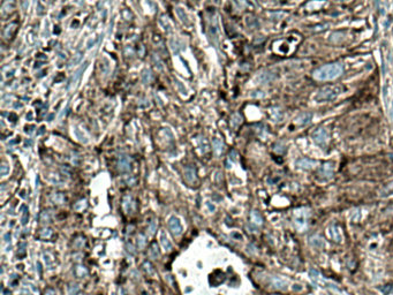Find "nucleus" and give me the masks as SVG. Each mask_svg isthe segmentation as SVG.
<instances>
[{
    "mask_svg": "<svg viewBox=\"0 0 393 295\" xmlns=\"http://www.w3.org/2000/svg\"><path fill=\"white\" fill-rule=\"evenodd\" d=\"M342 74V66L340 64L324 65L314 72V79L318 81H330L339 77Z\"/></svg>",
    "mask_w": 393,
    "mask_h": 295,
    "instance_id": "nucleus-1",
    "label": "nucleus"
},
{
    "mask_svg": "<svg viewBox=\"0 0 393 295\" xmlns=\"http://www.w3.org/2000/svg\"><path fill=\"white\" fill-rule=\"evenodd\" d=\"M342 92V87L341 85H327L324 87L322 89H319L316 95H315V99L318 103H323V102H327L331 100L333 98H336L338 95Z\"/></svg>",
    "mask_w": 393,
    "mask_h": 295,
    "instance_id": "nucleus-2",
    "label": "nucleus"
},
{
    "mask_svg": "<svg viewBox=\"0 0 393 295\" xmlns=\"http://www.w3.org/2000/svg\"><path fill=\"white\" fill-rule=\"evenodd\" d=\"M168 228L171 231V233L174 235V236H180L183 232V227H182V224L180 221V219L175 217V216H172L170 219H168Z\"/></svg>",
    "mask_w": 393,
    "mask_h": 295,
    "instance_id": "nucleus-3",
    "label": "nucleus"
},
{
    "mask_svg": "<svg viewBox=\"0 0 393 295\" xmlns=\"http://www.w3.org/2000/svg\"><path fill=\"white\" fill-rule=\"evenodd\" d=\"M118 168L121 173H128L132 170V163L128 156H121L118 160Z\"/></svg>",
    "mask_w": 393,
    "mask_h": 295,
    "instance_id": "nucleus-4",
    "label": "nucleus"
},
{
    "mask_svg": "<svg viewBox=\"0 0 393 295\" xmlns=\"http://www.w3.org/2000/svg\"><path fill=\"white\" fill-rule=\"evenodd\" d=\"M122 208H123L125 212L128 213V215L133 212V210H134V200H133L132 195L127 194V195L123 196V198H122Z\"/></svg>",
    "mask_w": 393,
    "mask_h": 295,
    "instance_id": "nucleus-5",
    "label": "nucleus"
},
{
    "mask_svg": "<svg viewBox=\"0 0 393 295\" xmlns=\"http://www.w3.org/2000/svg\"><path fill=\"white\" fill-rule=\"evenodd\" d=\"M170 46H171V50H172L173 54H178L180 51L186 49V44L182 40L178 39V38H171L170 39Z\"/></svg>",
    "mask_w": 393,
    "mask_h": 295,
    "instance_id": "nucleus-6",
    "label": "nucleus"
},
{
    "mask_svg": "<svg viewBox=\"0 0 393 295\" xmlns=\"http://www.w3.org/2000/svg\"><path fill=\"white\" fill-rule=\"evenodd\" d=\"M21 295H35L38 294V288L31 282H23V287L20 291Z\"/></svg>",
    "mask_w": 393,
    "mask_h": 295,
    "instance_id": "nucleus-7",
    "label": "nucleus"
},
{
    "mask_svg": "<svg viewBox=\"0 0 393 295\" xmlns=\"http://www.w3.org/2000/svg\"><path fill=\"white\" fill-rule=\"evenodd\" d=\"M185 179L190 185L196 182V179H197L196 178V168L194 166H187L185 168Z\"/></svg>",
    "mask_w": 393,
    "mask_h": 295,
    "instance_id": "nucleus-8",
    "label": "nucleus"
},
{
    "mask_svg": "<svg viewBox=\"0 0 393 295\" xmlns=\"http://www.w3.org/2000/svg\"><path fill=\"white\" fill-rule=\"evenodd\" d=\"M53 220V211L50 210V209H46V210H43L39 215V221H41L43 225H47V224H51Z\"/></svg>",
    "mask_w": 393,
    "mask_h": 295,
    "instance_id": "nucleus-9",
    "label": "nucleus"
},
{
    "mask_svg": "<svg viewBox=\"0 0 393 295\" xmlns=\"http://www.w3.org/2000/svg\"><path fill=\"white\" fill-rule=\"evenodd\" d=\"M73 272H74V276H75L77 279H83V278H87V277H88V274H89V271H88V269L85 268L84 265H82V264H77V265L74 268Z\"/></svg>",
    "mask_w": 393,
    "mask_h": 295,
    "instance_id": "nucleus-10",
    "label": "nucleus"
},
{
    "mask_svg": "<svg viewBox=\"0 0 393 295\" xmlns=\"http://www.w3.org/2000/svg\"><path fill=\"white\" fill-rule=\"evenodd\" d=\"M88 67V62H84L83 64V66H82L81 68H79L76 72H75V74L73 75V77L70 79V81H69V88L70 87H75L76 85V83H77V81L80 80V77H81V75H82V73L85 70V68Z\"/></svg>",
    "mask_w": 393,
    "mask_h": 295,
    "instance_id": "nucleus-11",
    "label": "nucleus"
},
{
    "mask_svg": "<svg viewBox=\"0 0 393 295\" xmlns=\"http://www.w3.org/2000/svg\"><path fill=\"white\" fill-rule=\"evenodd\" d=\"M50 201L52 202L53 204H57V205H61L66 202V196L64 193H52L50 195Z\"/></svg>",
    "mask_w": 393,
    "mask_h": 295,
    "instance_id": "nucleus-12",
    "label": "nucleus"
},
{
    "mask_svg": "<svg viewBox=\"0 0 393 295\" xmlns=\"http://www.w3.org/2000/svg\"><path fill=\"white\" fill-rule=\"evenodd\" d=\"M160 243H162L163 248L166 251H171L172 248H173V244H172V242L170 241V239H168L167 234L165 233V231L160 232Z\"/></svg>",
    "mask_w": 393,
    "mask_h": 295,
    "instance_id": "nucleus-13",
    "label": "nucleus"
},
{
    "mask_svg": "<svg viewBox=\"0 0 393 295\" xmlns=\"http://www.w3.org/2000/svg\"><path fill=\"white\" fill-rule=\"evenodd\" d=\"M270 282H271L272 287H274L277 289H286L287 288V281L279 278V277H272Z\"/></svg>",
    "mask_w": 393,
    "mask_h": 295,
    "instance_id": "nucleus-14",
    "label": "nucleus"
},
{
    "mask_svg": "<svg viewBox=\"0 0 393 295\" xmlns=\"http://www.w3.org/2000/svg\"><path fill=\"white\" fill-rule=\"evenodd\" d=\"M149 256L151 259H158L160 257V249L157 244V242H152L149 248Z\"/></svg>",
    "mask_w": 393,
    "mask_h": 295,
    "instance_id": "nucleus-15",
    "label": "nucleus"
},
{
    "mask_svg": "<svg viewBox=\"0 0 393 295\" xmlns=\"http://www.w3.org/2000/svg\"><path fill=\"white\" fill-rule=\"evenodd\" d=\"M212 148H213V151H215L216 156H220L224 152V143L219 138H213L212 140Z\"/></svg>",
    "mask_w": 393,
    "mask_h": 295,
    "instance_id": "nucleus-16",
    "label": "nucleus"
},
{
    "mask_svg": "<svg viewBox=\"0 0 393 295\" xmlns=\"http://www.w3.org/2000/svg\"><path fill=\"white\" fill-rule=\"evenodd\" d=\"M52 235H53V229L50 227L42 228L39 233H38V238L42 240H49V239L52 238Z\"/></svg>",
    "mask_w": 393,
    "mask_h": 295,
    "instance_id": "nucleus-17",
    "label": "nucleus"
},
{
    "mask_svg": "<svg viewBox=\"0 0 393 295\" xmlns=\"http://www.w3.org/2000/svg\"><path fill=\"white\" fill-rule=\"evenodd\" d=\"M217 30H218V28H217V20L216 19H213L212 21H211V23H210V27H209V35H210V37H211V39H213L215 42H217Z\"/></svg>",
    "mask_w": 393,
    "mask_h": 295,
    "instance_id": "nucleus-18",
    "label": "nucleus"
},
{
    "mask_svg": "<svg viewBox=\"0 0 393 295\" xmlns=\"http://www.w3.org/2000/svg\"><path fill=\"white\" fill-rule=\"evenodd\" d=\"M49 181L54 186H61V185L65 183V179L61 178V175L59 174H50L49 175Z\"/></svg>",
    "mask_w": 393,
    "mask_h": 295,
    "instance_id": "nucleus-19",
    "label": "nucleus"
},
{
    "mask_svg": "<svg viewBox=\"0 0 393 295\" xmlns=\"http://www.w3.org/2000/svg\"><path fill=\"white\" fill-rule=\"evenodd\" d=\"M67 292L69 295H79L81 292V287L76 282H70V284H68Z\"/></svg>",
    "mask_w": 393,
    "mask_h": 295,
    "instance_id": "nucleus-20",
    "label": "nucleus"
},
{
    "mask_svg": "<svg viewBox=\"0 0 393 295\" xmlns=\"http://www.w3.org/2000/svg\"><path fill=\"white\" fill-rule=\"evenodd\" d=\"M250 218H251V221H253V224H255V225H257V226H261V225L263 224V217H262V216H261V213H259L258 211H256V210L251 211V213H250Z\"/></svg>",
    "mask_w": 393,
    "mask_h": 295,
    "instance_id": "nucleus-21",
    "label": "nucleus"
},
{
    "mask_svg": "<svg viewBox=\"0 0 393 295\" xmlns=\"http://www.w3.org/2000/svg\"><path fill=\"white\" fill-rule=\"evenodd\" d=\"M73 133H74L75 137H76L80 142H82V143H88V138H87V136L83 134V132L80 130L77 127H74V128H73Z\"/></svg>",
    "mask_w": 393,
    "mask_h": 295,
    "instance_id": "nucleus-22",
    "label": "nucleus"
},
{
    "mask_svg": "<svg viewBox=\"0 0 393 295\" xmlns=\"http://www.w3.org/2000/svg\"><path fill=\"white\" fill-rule=\"evenodd\" d=\"M85 238L84 236H82V235H80V236H77V238H75L74 239V242H73V246H74V248H76V249H82L84 246H85Z\"/></svg>",
    "mask_w": 393,
    "mask_h": 295,
    "instance_id": "nucleus-23",
    "label": "nucleus"
},
{
    "mask_svg": "<svg viewBox=\"0 0 393 295\" xmlns=\"http://www.w3.org/2000/svg\"><path fill=\"white\" fill-rule=\"evenodd\" d=\"M136 242H137V248L140 250H143L145 248V246H147V238H145V235L144 234H138Z\"/></svg>",
    "mask_w": 393,
    "mask_h": 295,
    "instance_id": "nucleus-24",
    "label": "nucleus"
},
{
    "mask_svg": "<svg viewBox=\"0 0 393 295\" xmlns=\"http://www.w3.org/2000/svg\"><path fill=\"white\" fill-rule=\"evenodd\" d=\"M298 165L302 168H311L312 166L316 165V163L310 160V159H301V160L298 161Z\"/></svg>",
    "mask_w": 393,
    "mask_h": 295,
    "instance_id": "nucleus-25",
    "label": "nucleus"
},
{
    "mask_svg": "<svg viewBox=\"0 0 393 295\" xmlns=\"http://www.w3.org/2000/svg\"><path fill=\"white\" fill-rule=\"evenodd\" d=\"M175 11H176L178 16H179V19L181 20V22H183V23L188 24V23H189V21H188V16H187V14L185 13V11H183L182 8H180V7H176Z\"/></svg>",
    "mask_w": 393,
    "mask_h": 295,
    "instance_id": "nucleus-26",
    "label": "nucleus"
},
{
    "mask_svg": "<svg viewBox=\"0 0 393 295\" xmlns=\"http://www.w3.org/2000/svg\"><path fill=\"white\" fill-rule=\"evenodd\" d=\"M141 79H142V82H143L144 84H148V83H150V81H151V79H152L151 70H150V69H144V70L142 72Z\"/></svg>",
    "mask_w": 393,
    "mask_h": 295,
    "instance_id": "nucleus-27",
    "label": "nucleus"
},
{
    "mask_svg": "<svg viewBox=\"0 0 393 295\" xmlns=\"http://www.w3.org/2000/svg\"><path fill=\"white\" fill-rule=\"evenodd\" d=\"M314 137H315L316 141H318L319 143H322V142H324L326 138H327V135H326V133L323 129H319V130H317L314 134Z\"/></svg>",
    "mask_w": 393,
    "mask_h": 295,
    "instance_id": "nucleus-28",
    "label": "nucleus"
},
{
    "mask_svg": "<svg viewBox=\"0 0 393 295\" xmlns=\"http://www.w3.org/2000/svg\"><path fill=\"white\" fill-rule=\"evenodd\" d=\"M21 211H22V217H21V223L22 225H27L28 220H29V210L26 205L21 206Z\"/></svg>",
    "mask_w": 393,
    "mask_h": 295,
    "instance_id": "nucleus-29",
    "label": "nucleus"
},
{
    "mask_svg": "<svg viewBox=\"0 0 393 295\" xmlns=\"http://www.w3.org/2000/svg\"><path fill=\"white\" fill-rule=\"evenodd\" d=\"M43 258H44L45 265H46L49 269H52L53 264H54V259L52 258V256L50 255L49 253H44V254H43Z\"/></svg>",
    "mask_w": 393,
    "mask_h": 295,
    "instance_id": "nucleus-30",
    "label": "nucleus"
},
{
    "mask_svg": "<svg viewBox=\"0 0 393 295\" xmlns=\"http://www.w3.org/2000/svg\"><path fill=\"white\" fill-rule=\"evenodd\" d=\"M198 144H200V148H201V150H202L203 153H205V152L209 151L210 145H209V142H208V140H206L205 137H201V138L198 140Z\"/></svg>",
    "mask_w": 393,
    "mask_h": 295,
    "instance_id": "nucleus-31",
    "label": "nucleus"
},
{
    "mask_svg": "<svg viewBox=\"0 0 393 295\" xmlns=\"http://www.w3.org/2000/svg\"><path fill=\"white\" fill-rule=\"evenodd\" d=\"M87 206H88L87 200H85V198H84V200H80L79 202L75 203V205H74V210H76V211H83L84 209H87Z\"/></svg>",
    "mask_w": 393,
    "mask_h": 295,
    "instance_id": "nucleus-32",
    "label": "nucleus"
},
{
    "mask_svg": "<svg viewBox=\"0 0 393 295\" xmlns=\"http://www.w3.org/2000/svg\"><path fill=\"white\" fill-rule=\"evenodd\" d=\"M157 231V220L156 219H152L150 221L149 226H148V235L149 236H152L155 234V232Z\"/></svg>",
    "mask_w": 393,
    "mask_h": 295,
    "instance_id": "nucleus-33",
    "label": "nucleus"
},
{
    "mask_svg": "<svg viewBox=\"0 0 393 295\" xmlns=\"http://www.w3.org/2000/svg\"><path fill=\"white\" fill-rule=\"evenodd\" d=\"M310 243H311L312 246H315V247H322L323 246V241H322V239L318 236V235H314V236H311L310 238Z\"/></svg>",
    "mask_w": 393,
    "mask_h": 295,
    "instance_id": "nucleus-34",
    "label": "nucleus"
},
{
    "mask_svg": "<svg viewBox=\"0 0 393 295\" xmlns=\"http://www.w3.org/2000/svg\"><path fill=\"white\" fill-rule=\"evenodd\" d=\"M82 52H79V53H76L75 55H74V58L70 60V62H69V67H73V66H75V65H77L80 61H81V59H82Z\"/></svg>",
    "mask_w": 393,
    "mask_h": 295,
    "instance_id": "nucleus-35",
    "label": "nucleus"
},
{
    "mask_svg": "<svg viewBox=\"0 0 393 295\" xmlns=\"http://www.w3.org/2000/svg\"><path fill=\"white\" fill-rule=\"evenodd\" d=\"M159 22H160V24H162V27H163V29L165 30V31H171V23L168 22L167 17L163 16V17L160 19Z\"/></svg>",
    "mask_w": 393,
    "mask_h": 295,
    "instance_id": "nucleus-36",
    "label": "nucleus"
},
{
    "mask_svg": "<svg viewBox=\"0 0 393 295\" xmlns=\"http://www.w3.org/2000/svg\"><path fill=\"white\" fill-rule=\"evenodd\" d=\"M26 248H27V243L26 242H21L20 244H19V250H17V256L19 257H23V256L26 255Z\"/></svg>",
    "mask_w": 393,
    "mask_h": 295,
    "instance_id": "nucleus-37",
    "label": "nucleus"
},
{
    "mask_svg": "<svg viewBox=\"0 0 393 295\" xmlns=\"http://www.w3.org/2000/svg\"><path fill=\"white\" fill-rule=\"evenodd\" d=\"M174 83H175V85H176V88H178V90H179V92L181 95H187V90H186V88H185V85L180 82V81H178V80H174Z\"/></svg>",
    "mask_w": 393,
    "mask_h": 295,
    "instance_id": "nucleus-38",
    "label": "nucleus"
},
{
    "mask_svg": "<svg viewBox=\"0 0 393 295\" xmlns=\"http://www.w3.org/2000/svg\"><path fill=\"white\" fill-rule=\"evenodd\" d=\"M8 173H9V166L6 163H2L1 166H0V175L1 176H6Z\"/></svg>",
    "mask_w": 393,
    "mask_h": 295,
    "instance_id": "nucleus-39",
    "label": "nucleus"
},
{
    "mask_svg": "<svg viewBox=\"0 0 393 295\" xmlns=\"http://www.w3.org/2000/svg\"><path fill=\"white\" fill-rule=\"evenodd\" d=\"M239 123H241V117L236 113V114H234L233 117H232V120H231V125L233 126V127H238V125Z\"/></svg>",
    "mask_w": 393,
    "mask_h": 295,
    "instance_id": "nucleus-40",
    "label": "nucleus"
},
{
    "mask_svg": "<svg viewBox=\"0 0 393 295\" xmlns=\"http://www.w3.org/2000/svg\"><path fill=\"white\" fill-rule=\"evenodd\" d=\"M393 191V183H390L389 186L386 188H384L383 190H382V196H387V195H390L391 193Z\"/></svg>",
    "mask_w": 393,
    "mask_h": 295,
    "instance_id": "nucleus-41",
    "label": "nucleus"
},
{
    "mask_svg": "<svg viewBox=\"0 0 393 295\" xmlns=\"http://www.w3.org/2000/svg\"><path fill=\"white\" fill-rule=\"evenodd\" d=\"M143 268H144V270L148 272V274H153V268H152V265H151V263L150 262H144L143 263Z\"/></svg>",
    "mask_w": 393,
    "mask_h": 295,
    "instance_id": "nucleus-42",
    "label": "nucleus"
},
{
    "mask_svg": "<svg viewBox=\"0 0 393 295\" xmlns=\"http://www.w3.org/2000/svg\"><path fill=\"white\" fill-rule=\"evenodd\" d=\"M152 59H153V61H155V64H156V67L158 66V69H163V66H162V62H160V60H159V58L157 57V59H156V54H153V57H152Z\"/></svg>",
    "mask_w": 393,
    "mask_h": 295,
    "instance_id": "nucleus-43",
    "label": "nucleus"
},
{
    "mask_svg": "<svg viewBox=\"0 0 393 295\" xmlns=\"http://www.w3.org/2000/svg\"><path fill=\"white\" fill-rule=\"evenodd\" d=\"M126 247H127V250L128 251H130V254H135V250H134V247H133V244L129 242H127V244H126Z\"/></svg>",
    "mask_w": 393,
    "mask_h": 295,
    "instance_id": "nucleus-44",
    "label": "nucleus"
},
{
    "mask_svg": "<svg viewBox=\"0 0 393 295\" xmlns=\"http://www.w3.org/2000/svg\"><path fill=\"white\" fill-rule=\"evenodd\" d=\"M16 279H17V276H16V274H13V276L11 277V281H9V284H11L13 287L14 286H16V284H17V282H16Z\"/></svg>",
    "mask_w": 393,
    "mask_h": 295,
    "instance_id": "nucleus-45",
    "label": "nucleus"
},
{
    "mask_svg": "<svg viewBox=\"0 0 393 295\" xmlns=\"http://www.w3.org/2000/svg\"><path fill=\"white\" fill-rule=\"evenodd\" d=\"M44 295H57V292H55L53 288H49V289L45 291Z\"/></svg>",
    "mask_w": 393,
    "mask_h": 295,
    "instance_id": "nucleus-46",
    "label": "nucleus"
},
{
    "mask_svg": "<svg viewBox=\"0 0 393 295\" xmlns=\"http://www.w3.org/2000/svg\"><path fill=\"white\" fill-rule=\"evenodd\" d=\"M119 295H128V292L125 287H119Z\"/></svg>",
    "mask_w": 393,
    "mask_h": 295,
    "instance_id": "nucleus-47",
    "label": "nucleus"
},
{
    "mask_svg": "<svg viewBox=\"0 0 393 295\" xmlns=\"http://www.w3.org/2000/svg\"><path fill=\"white\" fill-rule=\"evenodd\" d=\"M4 240L6 243H11V234L9 233H6L5 236H4Z\"/></svg>",
    "mask_w": 393,
    "mask_h": 295,
    "instance_id": "nucleus-48",
    "label": "nucleus"
},
{
    "mask_svg": "<svg viewBox=\"0 0 393 295\" xmlns=\"http://www.w3.org/2000/svg\"><path fill=\"white\" fill-rule=\"evenodd\" d=\"M206 205H208V208L210 209V211H215V210H216L215 205H211V204H210V202H206Z\"/></svg>",
    "mask_w": 393,
    "mask_h": 295,
    "instance_id": "nucleus-49",
    "label": "nucleus"
},
{
    "mask_svg": "<svg viewBox=\"0 0 393 295\" xmlns=\"http://www.w3.org/2000/svg\"><path fill=\"white\" fill-rule=\"evenodd\" d=\"M96 43V40H94V39H90L89 42H88V47L90 49L91 46H94V44Z\"/></svg>",
    "mask_w": 393,
    "mask_h": 295,
    "instance_id": "nucleus-50",
    "label": "nucleus"
},
{
    "mask_svg": "<svg viewBox=\"0 0 393 295\" xmlns=\"http://www.w3.org/2000/svg\"><path fill=\"white\" fill-rule=\"evenodd\" d=\"M32 118H34L32 113H31V112H30V113H28V114H27V120L31 121V120H32Z\"/></svg>",
    "mask_w": 393,
    "mask_h": 295,
    "instance_id": "nucleus-51",
    "label": "nucleus"
},
{
    "mask_svg": "<svg viewBox=\"0 0 393 295\" xmlns=\"http://www.w3.org/2000/svg\"><path fill=\"white\" fill-rule=\"evenodd\" d=\"M34 129H35V127H29V128L27 127V128H26V133H29V134H30Z\"/></svg>",
    "mask_w": 393,
    "mask_h": 295,
    "instance_id": "nucleus-52",
    "label": "nucleus"
},
{
    "mask_svg": "<svg viewBox=\"0 0 393 295\" xmlns=\"http://www.w3.org/2000/svg\"><path fill=\"white\" fill-rule=\"evenodd\" d=\"M36 266L38 268V272H39V274H41V273H42V266H41V263H39V262H37Z\"/></svg>",
    "mask_w": 393,
    "mask_h": 295,
    "instance_id": "nucleus-53",
    "label": "nucleus"
},
{
    "mask_svg": "<svg viewBox=\"0 0 393 295\" xmlns=\"http://www.w3.org/2000/svg\"><path fill=\"white\" fill-rule=\"evenodd\" d=\"M44 129H45L44 127H41V128H39V132L37 133V135H42V134H43V133H44Z\"/></svg>",
    "mask_w": 393,
    "mask_h": 295,
    "instance_id": "nucleus-54",
    "label": "nucleus"
},
{
    "mask_svg": "<svg viewBox=\"0 0 393 295\" xmlns=\"http://www.w3.org/2000/svg\"><path fill=\"white\" fill-rule=\"evenodd\" d=\"M32 144V141H26V145H31Z\"/></svg>",
    "mask_w": 393,
    "mask_h": 295,
    "instance_id": "nucleus-55",
    "label": "nucleus"
},
{
    "mask_svg": "<svg viewBox=\"0 0 393 295\" xmlns=\"http://www.w3.org/2000/svg\"><path fill=\"white\" fill-rule=\"evenodd\" d=\"M52 119H53V114H50V115H49V118H47V120L51 121Z\"/></svg>",
    "mask_w": 393,
    "mask_h": 295,
    "instance_id": "nucleus-56",
    "label": "nucleus"
},
{
    "mask_svg": "<svg viewBox=\"0 0 393 295\" xmlns=\"http://www.w3.org/2000/svg\"><path fill=\"white\" fill-rule=\"evenodd\" d=\"M213 1H215V2H216V4H217V2H218V1H219V0H213Z\"/></svg>",
    "mask_w": 393,
    "mask_h": 295,
    "instance_id": "nucleus-57",
    "label": "nucleus"
},
{
    "mask_svg": "<svg viewBox=\"0 0 393 295\" xmlns=\"http://www.w3.org/2000/svg\"><path fill=\"white\" fill-rule=\"evenodd\" d=\"M271 295H279V294H271Z\"/></svg>",
    "mask_w": 393,
    "mask_h": 295,
    "instance_id": "nucleus-58",
    "label": "nucleus"
},
{
    "mask_svg": "<svg viewBox=\"0 0 393 295\" xmlns=\"http://www.w3.org/2000/svg\"><path fill=\"white\" fill-rule=\"evenodd\" d=\"M111 295H115V294H114V293H112V294H111Z\"/></svg>",
    "mask_w": 393,
    "mask_h": 295,
    "instance_id": "nucleus-59",
    "label": "nucleus"
}]
</instances>
